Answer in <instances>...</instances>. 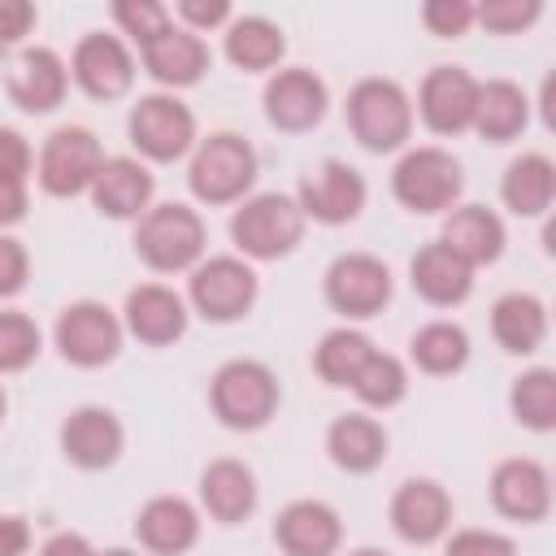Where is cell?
Wrapping results in <instances>:
<instances>
[{"label":"cell","instance_id":"46","mask_svg":"<svg viewBox=\"0 0 556 556\" xmlns=\"http://www.w3.org/2000/svg\"><path fill=\"white\" fill-rule=\"evenodd\" d=\"M30 552V526L17 513H0V556H26Z\"/></svg>","mask_w":556,"mask_h":556},{"label":"cell","instance_id":"1","mask_svg":"<svg viewBox=\"0 0 556 556\" xmlns=\"http://www.w3.org/2000/svg\"><path fill=\"white\" fill-rule=\"evenodd\" d=\"M348 126L361 148L395 152L413 130V100L395 78H361L348 91Z\"/></svg>","mask_w":556,"mask_h":556},{"label":"cell","instance_id":"6","mask_svg":"<svg viewBox=\"0 0 556 556\" xmlns=\"http://www.w3.org/2000/svg\"><path fill=\"white\" fill-rule=\"evenodd\" d=\"M465 187L460 161L447 148H408L391 174V191L408 213H447Z\"/></svg>","mask_w":556,"mask_h":556},{"label":"cell","instance_id":"51","mask_svg":"<svg viewBox=\"0 0 556 556\" xmlns=\"http://www.w3.org/2000/svg\"><path fill=\"white\" fill-rule=\"evenodd\" d=\"M0 417H4V391H0Z\"/></svg>","mask_w":556,"mask_h":556},{"label":"cell","instance_id":"12","mask_svg":"<svg viewBox=\"0 0 556 556\" xmlns=\"http://www.w3.org/2000/svg\"><path fill=\"white\" fill-rule=\"evenodd\" d=\"M295 204L304 213V222H321V226H343L365 208V178L343 165V161H321L317 169L304 174Z\"/></svg>","mask_w":556,"mask_h":556},{"label":"cell","instance_id":"30","mask_svg":"<svg viewBox=\"0 0 556 556\" xmlns=\"http://www.w3.org/2000/svg\"><path fill=\"white\" fill-rule=\"evenodd\" d=\"M491 334H495V343L504 352H517V356L534 352L547 339V308H543V300L530 295V291L500 295L495 308H491Z\"/></svg>","mask_w":556,"mask_h":556},{"label":"cell","instance_id":"9","mask_svg":"<svg viewBox=\"0 0 556 556\" xmlns=\"http://www.w3.org/2000/svg\"><path fill=\"white\" fill-rule=\"evenodd\" d=\"M191 308L208 321H239L256 304V274L239 256H208L191 269Z\"/></svg>","mask_w":556,"mask_h":556},{"label":"cell","instance_id":"31","mask_svg":"<svg viewBox=\"0 0 556 556\" xmlns=\"http://www.w3.org/2000/svg\"><path fill=\"white\" fill-rule=\"evenodd\" d=\"M500 195L517 217H543L552 208V195H556V165L543 152H521L504 169Z\"/></svg>","mask_w":556,"mask_h":556},{"label":"cell","instance_id":"44","mask_svg":"<svg viewBox=\"0 0 556 556\" xmlns=\"http://www.w3.org/2000/svg\"><path fill=\"white\" fill-rule=\"evenodd\" d=\"M178 17H182V26L187 30H213V26H222V22H230V4L226 0H182L178 4Z\"/></svg>","mask_w":556,"mask_h":556},{"label":"cell","instance_id":"43","mask_svg":"<svg viewBox=\"0 0 556 556\" xmlns=\"http://www.w3.org/2000/svg\"><path fill=\"white\" fill-rule=\"evenodd\" d=\"M30 256L13 235H0V295H17L26 287Z\"/></svg>","mask_w":556,"mask_h":556},{"label":"cell","instance_id":"18","mask_svg":"<svg viewBox=\"0 0 556 556\" xmlns=\"http://www.w3.org/2000/svg\"><path fill=\"white\" fill-rule=\"evenodd\" d=\"M274 539L287 556H334L343 521L326 500H291L274 521Z\"/></svg>","mask_w":556,"mask_h":556},{"label":"cell","instance_id":"24","mask_svg":"<svg viewBox=\"0 0 556 556\" xmlns=\"http://www.w3.org/2000/svg\"><path fill=\"white\" fill-rule=\"evenodd\" d=\"M135 534L152 556H182L200 539V513L182 495H156L139 508Z\"/></svg>","mask_w":556,"mask_h":556},{"label":"cell","instance_id":"16","mask_svg":"<svg viewBox=\"0 0 556 556\" xmlns=\"http://www.w3.org/2000/svg\"><path fill=\"white\" fill-rule=\"evenodd\" d=\"M122 330H130L139 343L165 348V343L182 339V330H187V300L165 282H139L126 295Z\"/></svg>","mask_w":556,"mask_h":556},{"label":"cell","instance_id":"49","mask_svg":"<svg viewBox=\"0 0 556 556\" xmlns=\"http://www.w3.org/2000/svg\"><path fill=\"white\" fill-rule=\"evenodd\" d=\"M96 556H139V552H130V547H109V552H96Z\"/></svg>","mask_w":556,"mask_h":556},{"label":"cell","instance_id":"4","mask_svg":"<svg viewBox=\"0 0 556 556\" xmlns=\"http://www.w3.org/2000/svg\"><path fill=\"white\" fill-rule=\"evenodd\" d=\"M135 252L156 269V274H178L195 269L204 256V222L187 204H152L139 217L135 230Z\"/></svg>","mask_w":556,"mask_h":556},{"label":"cell","instance_id":"48","mask_svg":"<svg viewBox=\"0 0 556 556\" xmlns=\"http://www.w3.org/2000/svg\"><path fill=\"white\" fill-rule=\"evenodd\" d=\"M39 556H96V547H91L83 534L65 530V534H52V539L39 547Z\"/></svg>","mask_w":556,"mask_h":556},{"label":"cell","instance_id":"40","mask_svg":"<svg viewBox=\"0 0 556 556\" xmlns=\"http://www.w3.org/2000/svg\"><path fill=\"white\" fill-rule=\"evenodd\" d=\"M421 22H426L430 35L456 39V35H465V30L473 26V4H469V0H430V4L421 9Z\"/></svg>","mask_w":556,"mask_h":556},{"label":"cell","instance_id":"50","mask_svg":"<svg viewBox=\"0 0 556 556\" xmlns=\"http://www.w3.org/2000/svg\"><path fill=\"white\" fill-rule=\"evenodd\" d=\"M348 556H387V552H378V547H356V552H348Z\"/></svg>","mask_w":556,"mask_h":556},{"label":"cell","instance_id":"13","mask_svg":"<svg viewBox=\"0 0 556 556\" xmlns=\"http://www.w3.org/2000/svg\"><path fill=\"white\" fill-rule=\"evenodd\" d=\"M473 104H478V78L465 74L460 65H434L421 78L417 91V113L434 135H460L473 126Z\"/></svg>","mask_w":556,"mask_h":556},{"label":"cell","instance_id":"41","mask_svg":"<svg viewBox=\"0 0 556 556\" xmlns=\"http://www.w3.org/2000/svg\"><path fill=\"white\" fill-rule=\"evenodd\" d=\"M447 556H517L513 539L500 530H456L447 539Z\"/></svg>","mask_w":556,"mask_h":556},{"label":"cell","instance_id":"14","mask_svg":"<svg viewBox=\"0 0 556 556\" xmlns=\"http://www.w3.org/2000/svg\"><path fill=\"white\" fill-rule=\"evenodd\" d=\"M70 74H74V83H78L91 100H117V96L130 91L135 61H130V48H126L117 35L91 30V35L78 39L74 61H70Z\"/></svg>","mask_w":556,"mask_h":556},{"label":"cell","instance_id":"39","mask_svg":"<svg viewBox=\"0 0 556 556\" xmlns=\"http://www.w3.org/2000/svg\"><path fill=\"white\" fill-rule=\"evenodd\" d=\"M539 13H543L539 0H486V4L473 9V22H482V26L495 30V35H517V30H526Z\"/></svg>","mask_w":556,"mask_h":556},{"label":"cell","instance_id":"26","mask_svg":"<svg viewBox=\"0 0 556 556\" xmlns=\"http://www.w3.org/2000/svg\"><path fill=\"white\" fill-rule=\"evenodd\" d=\"M200 504L222 526L243 521L256 508V478H252V469L243 460H235V456L208 460L204 473H200Z\"/></svg>","mask_w":556,"mask_h":556},{"label":"cell","instance_id":"45","mask_svg":"<svg viewBox=\"0 0 556 556\" xmlns=\"http://www.w3.org/2000/svg\"><path fill=\"white\" fill-rule=\"evenodd\" d=\"M35 26V4L30 0H0V48H13L22 35Z\"/></svg>","mask_w":556,"mask_h":556},{"label":"cell","instance_id":"8","mask_svg":"<svg viewBox=\"0 0 556 556\" xmlns=\"http://www.w3.org/2000/svg\"><path fill=\"white\" fill-rule=\"evenodd\" d=\"M126 130L148 161H178L195 148V113L178 96H143L130 109Z\"/></svg>","mask_w":556,"mask_h":556},{"label":"cell","instance_id":"15","mask_svg":"<svg viewBox=\"0 0 556 556\" xmlns=\"http://www.w3.org/2000/svg\"><path fill=\"white\" fill-rule=\"evenodd\" d=\"M122 443H126V430H122L117 413H109L100 404L74 408L61 426V452L78 469H109L122 456Z\"/></svg>","mask_w":556,"mask_h":556},{"label":"cell","instance_id":"28","mask_svg":"<svg viewBox=\"0 0 556 556\" xmlns=\"http://www.w3.org/2000/svg\"><path fill=\"white\" fill-rule=\"evenodd\" d=\"M530 122V100L517 83L508 78H491V83H478V104H473V126L482 139L491 143H508L526 130Z\"/></svg>","mask_w":556,"mask_h":556},{"label":"cell","instance_id":"21","mask_svg":"<svg viewBox=\"0 0 556 556\" xmlns=\"http://www.w3.org/2000/svg\"><path fill=\"white\" fill-rule=\"evenodd\" d=\"M152 174L143 161L135 156H104V165L96 169L91 178V204L104 213V217H143L152 208Z\"/></svg>","mask_w":556,"mask_h":556},{"label":"cell","instance_id":"42","mask_svg":"<svg viewBox=\"0 0 556 556\" xmlns=\"http://www.w3.org/2000/svg\"><path fill=\"white\" fill-rule=\"evenodd\" d=\"M30 165H35L30 143H26L17 130L0 126V178H9V182H26Z\"/></svg>","mask_w":556,"mask_h":556},{"label":"cell","instance_id":"37","mask_svg":"<svg viewBox=\"0 0 556 556\" xmlns=\"http://www.w3.org/2000/svg\"><path fill=\"white\" fill-rule=\"evenodd\" d=\"M39 356V326L26 313H0V374H17Z\"/></svg>","mask_w":556,"mask_h":556},{"label":"cell","instance_id":"2","mask_svg":"<svg viewBox=\"0 0 556 556\" xmlns=\"http://www.w3.org/2000/svg\"><path fill=\"white\" fill-rule=\"evenodd\" d=\"M230 239L252 261H278L304 239V213H300L295 195L261 191V195H252L235 208Z\"/></svg>","mask_w":556,"mask_h":556},{"label":"cell","instance_id":"36","mask_svg":"<svg viewBox=\"0 0 556 556\" xmlns=\"http://www.w3.org/2000/svg\"><path fill=\"white\" fill-rule=\"evenodd\" d=\"M508 404H513V417L530 430H552L556 426V374L552 369H526L513 391H508Z\"/></svg>","mask_w":556,"mask_h":556},{"label":"cell","instance_id":"17","mask_svg":"<svg viewBox=\"0 0 556 556\" xmlns=\"http://www.w3.org/2000/svg\"><path fill=\"white\" fill-rule=\"evenodd\" d=\"M491 504L508 521H543L547 508H552V478H547V469L539 460H530V456L500 460L495 473H491Z\"/></svg>","mask_w":556,"mask_h":556},{"label":"cell","instance_id":"29","mask_svg":"<svg viewBox=\"0 0 556 556\" xmlns=\"http://www.w3.org/2000/svg\"><path fill=\"white\" fill-rule=\"evenodd\" d=\"M326 452L339 469L348 473H369L382 465L387 456V430L382 421L365 417V413H343L330 430H326Z\"/></svg>","mask_w":556,"mask_h":556},{"label":"cell","instance_id":"22","mask_svg":"<svg viewBox=\"0 0 556 556\" xmlns=\"http://www.w3.org/2000/svg\"><path fill=\"white\" fill-rule=\"evenodd\" d=\"M139 52H143L148 74H152L161 87H191V83H200L204 70H208V43H204L195 30L174 26V22H169L156 39H148Z\"/></svg>","mask_w":556,"mask_h":556},{"label":"cell","instance_id":"11","mask_svg":"<svg viewBox=\"0 0 556 556\" xmlns=\"http://www.w3.org/2000/svg\"><path fill=\"white\" fill-rule=\"evenodd\" d=\"M391 300V269L369 252H343L326 269V304L343 317H374Z\"/></svg>","mask_w":556,"mask_h":556},{"label":"cell","instance_id":"34","mask_svg":"<svg viewBox=\"0 0 556 556\" xmlns=\"http://www.w3.org/2000/svg\"><path fill=\"white\" fill-rule=\"evenodd\" d=\"M369 352H374V343H369L361 330L339 326V330L321 334V343H317V352H313V369H317L321 382H330V387H352V378H356V369L365 365Z\"/></svg>","mask_w":556,"mask_h":556},{"label":"cell","instance_id":"38","mask_svg":"<svg viewBox=\"0 0 556 556\" xmlns=\"http://www.w3.org/2000/svg\"><path fill=\"white\" fill-rule=\"evenodd\" d=\"M113 17H117V26L143 48L148 39H156L169 22H174V13L165 9V4H152V0H117L113 4Z\"/></svg>","mask_w":556,"mask_h":556},{"label":"cell","instance_id":"25","mask_svg":"<svg viewBox=\"0 0 556 556\" xmlns=\"http://www.w3.org/2000/svg\"><path fill=\"white\" fill-rule=\"evenodd\" d=\"M408 274H413V291L434 308H452L473 291V265L460 261L447 243H426L413 256Z\"/></svg>","mask_w":556,"mask_h":556},{"label":"cell","instance_id":"20","mask_svg":"<svg viewBox=\"0 0 556 556\" xmlns=\"http://www.w3.org/2000/svg\"><path fill=\"white\" fill-rule=\"evenodd\" d=\"M326 83L313 70H278L265 83V117L278 130H308L326 117Z\"/></svg>","mask_w":556,"mask_h":556},{"label":"cell","instance_id":"23","mask_svg":"<svg viewBox=\"0 0 556 556\" xmlns=\"http://www.w3.org/2000/svg\"><path fill=\"white\" fill-rule=\"evenodd\" d=\"M70 65L52 48H26L9 70V96L26 113H52L65 100Z\"/></svg>","mask_w":556,"mask_h":556},{"label":"cell","instance_id":"33","mask_svg":"<svg viewBox=\"0 0 556 556\" xmlns=\"http://www.w3.org/2000/svg\"><path fill=\"white\" fill-rule=\"evenodd\" d=\"M408 348H413L417 369H421V374H434V378L456 374V369H465V361H469V334H465L456 321H426V326L413 334Z\"/></svg>","mask_w":556,"mask_h":556},{"label":"cell","instance_id":"35","mask_svg":"<svg viewBox=\"0 0 556 556\" xmlns=\"http://www.w3.org/2000/svg\"><path fill=\"white\" fill-rule=\"evenodd\" d=\"M352 391L361 395V404H369V408H391V404H400L404 395H408V369L391 356V352H369L365 356V365L356 369V378H352Z\"/></svg>","mask_w":556,"mask_h":556},{"label":"cell","instance_id":"3","mask_svg":"<svg viewBox=\"0 0 556 556\" xmlns=\"http://www.w3.org/2000/svg\"><path fill=\"white\" fill-rule=\"evenodd\" d=\"M208 404L230 430H261L278 413V378L261 361H226L208 382Z\"/></svg>","mask_w":556,"mask_h":556},{"label":"cell","instance_id":"19","mask_svg":"<svg viewBox=\"0 0 556 556\" xmlns=\"http://www.w3.org/2000/svg\"><path fill=\"white\" fill-rule=\"evenodd\" d=\"M391 526L404 543H434L452 526V495L430 478H408L391 495Z\"/></svg>","mask_w":556,"mask_h":556},{"label":"cell","instance_id":"27","mask_svg":"<svg viewBox=\"0 0 556 556\" xmlns=\"http://www.w3.org/2000/svg\"><path fill=\"white\" fill-rule=\"evenodd\" d=\"M439 243H447L460 261H469L478 269L504 252V222L486 204H460V208H447Z\"/></svg>","mask_w":556,"mask_h":556},{"label":"cell","instance_id":"32","mask_svg":"<svg viewBox=\"0 0 556 556\" xmlns=\"http://www.w3.org/2000/svg\"><path fill=\"white\" fill-rule=\"evenodd\" d=\"M287 52V39H282V26H274L269 17H235L226 26V56L230 65L239 70H274Z\"/></svg>","mask_w":556,"mask_h":556},{"label":"cell","instance_id":"7","mask_svg":"<svg viewBox=\"0 0 556 556\" xmlns=\"http://www.w3.org/2000/svg\"><path fill=\"white\" fill-rule=\"evenodd\" d=\"M56 352L78 365V369H100L122 352V321L113 308H104L100 300H78L65 304L56 317Z\"/></svg>","mask_w":556,"mask_h":556},{"label":"cell","instance_id":"10","mask_svg":"<svg viewBox=\"0 0 556 556\" xmlns=\"http://www.w3.org/2000/svg\"><path fill=\"white\" fill-rule=\"evenodd\" d=\"M104 165V152L87 126H61L39 148V182L48 195H83L91 191L96 169Z\"/></svg>","mask_w":556,"mask_h":556},{"label":"cell","instance_id":"5","mask_svg":"<svg viewBox=\"0 0 556 556\" xmlns=\"http://www.w3.org/2000/svg\"><path fill=\"white\" fill-rule=\"evenodd\" d=\"M252 178H256V152H252V143L243 135L217 130V135L195 143L191 169H187V182H191L195 200L230 204L252 187Z\"/></svg>","mask_w":556,"mask_h":556},{"label":"cell","instance_id":"47","mask_svg":"<svg viewBox=\"0 0 556 556\" xmlns=\"http://www.w3.org/2000/svg\"><path fill=\"white\" fill-rule=\"evenodd\" d=\"M26 217V182L0 178V226H13Z\"/></svg>","mask_w":556,"mask_h":556}]
</instances>
